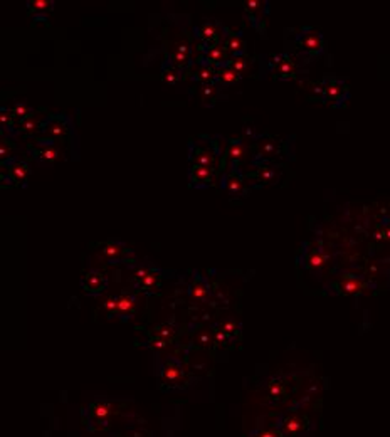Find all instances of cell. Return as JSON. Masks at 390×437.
<instances>
[{
    "instance_id": "1f68e13d",
    "label": "cell",
    "mask_w": 390,
    "mask_h": 437,
    "mask_svg": "<svg viewBox=\"0 0 390 437\" xmlns=\"http://www.w3.org/2000/svg\"><path fill=\"white\" fill-rule=\"evenodd\" d=\"M15 150V143L10 141L9 138L2 136V140H0V160H2V165H5V162L9 163L12 162V153H14Z\"/></svg>"
},
{
    "instance_id": "ba28073f",
    "label": "cell",
    "mask_w": 390,
    "mask_h": 437,
    "mask_svg": "<svg viewBox=\"0 0 390 437\" xmlns=\"http://www.w3.org/2000/svg\"><path fill=\"white\" fill-rule=\"evenodd\" d=\"M40 133H42V136L40 138H46V140H51V141H57L69 133V125L61 114H57V116L56 114H51L49 120L44 123Z\"/></svg>"
},
{
    "instance_id": "4dcf8cb0",
    "label": "cell",
    "mask_w": 390,
    "mask_h": 437,
    "mask_svg": "<svg viewBox=\"0 0 390 437\" xmlns=\"http://www.w3.org/2000/svg\"><path fill=\"white\" fill-rule=\"evenodd\" d=\"M229 66H231L239 76H242V74H246V72H248L251 63H249V59L244 54H241V56H232L231 61H229Z\"/></svg>"
},
{
    "instance_id": "44dd1931",
    "label": "cell",
    "mask_w": 390,
    "mask_h": 437,
    "mask_svg": "<svg viewBox=\"0 0 390 437\" xmlns=\"http://www.w3.org/2000/svg\"><path fill=\"white\" fill-rule=\"evenodd\" d=\"M7 173H9L12 178H14L15 185H26L31 170H29V165H27L26 162H22V160H12V162L7 163Z\"/></svg>"
},
{
    "instance_id": "d4e9b609",
    "label": "cell",
    "mask_w": 390,
    "mask_h": 437,
    "mask_svg": "<svg viewBox=\"0 0 390 437\" xmlns=\"http://www.w3.org/2000/svg\"><path fill=\"white\" fill-rule=\"evenodd\" d=\"M116 300H118V308L114 316H120V318L133 316L135 311H137V300L131 295H126V293H121L120 296H116Z\"/></svg>"
},
{
    "instance_id": "ee69618b",
    "label": "cell",
    "mask_w": 390,
    "mask_h": 437,
    "mask_svg": "<svg viewBox=\"0 0 390 437\" xmlns=\"http://www.w3.org/2000/svg\"><path fill=\"white\" fill-rule=\"evenodd\" d=\"M229 340H231V338H229L227 335H225L220 328L217 330L215 335H214V343H217V346H225Z\"/></svg>"
},
{
    "instance_id": "83f0119b",
    "label": "cell",
    "mask_w": 390,
    "mask_h": 437,
    "mask_svg": "<svg viewBox=\"0 0 390 437\" xmlns=\"http://www.w3.org/2000/svg\"><path fill=\"white\" fill-rule=\"evenodd\" d=\"M219 88H217V83H211V84H200L199 89V96L202 100L204 104H215V101L219 100Z\"/></svg>"
},
{
    "instance_id": "b9f144b4",
    "label": "cell",
    "mask_w": 390,
    "mask_h": 437,
    "mask_svg": "<svg viewBox=\"0 0 390 437\" xmlns=\"http://www.w3.org/2000/svg\"><path fill=\"white\" fill-rule=\"evenodd\" d=\"M167 345H168V341H165V340H162V338H157V336H151L150 338V341H148V346L150 348H153V350H165L167 348Z\"/></svg>"
},
{
    "instance_id": "7a4b0ae2",
    "label": "cell",
    "mask_w": 390,
    "mask_h": 437,
    "mask_svg": "<svg viewBox=\"0 0 390 437\" xmlns=\"http://www.w3.org/2000/svg\"><path fill=\"white\" fill-rule=\"evenodd\" d=\"M294 46L301 56H305L306 59H313L325 51V39L321 32H318L316 29L301 27L294 37Z\"/></svg>"
},
{
    "instance_id": "ffe728a7",
    "label": "cell",
    "mask_w": 390,
    "mask_h": 437,
    "mask_svg": "<svg viewBox=\"0 0 390 437\" xmlns=\"http://www.w3.org/2000/svg\"><path fill=\"white\" fill-rule=\"evenodd\" d=\"M222 46L231 56H241L246 52V42L242 39V35L227 31V29H225V34L222 37Z\"/></svg>"
},
{
    "instance_id": "7c38bea8",
    "label": "cell",
    "mask_w": 390,
    "mask_h": 437,
    "mask_svg": "<svg viewBox=\"0 0 390 437\" xmlns=\"http://www.w3.org/2000/svg\"><path fill=\"white\" fill-rule=\"evenodd\" d=\"M308 249H305V256H303V266L310 271H318L326 264L328 261V254L326 251L323 249L319 244L316 246H306Z\"/></svg>"
},
{
    "instance_id": "d6986e66",
    "label": "cell",
    "mask_w": 390,
    "mask_h": 437,
    "mask_svg": "<svg viewBox=\"0 0 390 437\" xmlns=\"http://www.w3.org/2000/svg\"><path fill=\"white\" fill-rule=\"evenodd\" d=\"M170 63L172 66L178 69V71H183V69L190 66L192 61H190V47H188V44L185 42L178 44V46L170 52Z\"/></svg>"
},
{
    "instance_id": "836d02e7",
    "label": "cell",
    "mask_w": 390,
    "mask_h": 437,
    "mask_svg": "<svg viewBox=\"0 0 390 437\" xmlns=\"http://www.w3.org/2000/svg\"><path fill=\"white\" fill-rule=\"evenodd\" d=\"M286 395V385L281 380H274L268 387V397L271 400H283Z\"/></svg>"
},
{
    "instance_id": "74e56055",
    "label": "cell",
    "mask_w": 390,
    "mask_h": 437,
    "mask_svg": "<svg viewBox=\"0 0 390 437\" xmlns=\"http://www.w3.org/2000/svg\"><path fill=\"white\" fill-rule=\"evenodd\" d=\"M180 72H182V71L175 69L174 66L163 67V71H162L163 83H167V84H170V86H175L177 83H178V79H180Z\"/></svg>"
},
{
    "instance_id": "f546056e",
    "label": "cell",
    "mask_w": 390,
    "mask_h": 437,
    "mask_svg": "<svg viewBox=\"0 0 390 437\" xmlns=\"http://www.w3.org/2000/svg\"><path fill=\"white\" fill-rule=\"evenodd\" d=\"M54 9L52 0H27V10L29 14H46Z\"/></svg>"
},
{
    "instance_id": "5b68a950",
    "label": "cell",
    "mask_w": 390,
    "mask_h": 437,
    "mask_svg": "<svg viewBox=\"0 0 390 437\" xmlns=\"http://www.w3.org/2000/svg\"><path fill=\"white\" fill-rule=\"evenodd\" d=\"M331 291L336 295L356 296V295H370L373 293V286L368 284L363 277H356L353 274L340 276L335 283H331Z\"/></svg>"
},
{
    "instance_id": "d590c367",
    "label": "cell",
    "mask_w": 390,
    "mask_h": 437,
    "mask_svg": "<svg viewBox=\"0 0 390 437\" xmlns=\"http://www.w3.org/2000/svg\"><path fill=\"white\" fill-rule=\"evenodd\" d=\"M14 120L15 118L10 109L2 106V108H0V128H2V132H5V130L12 132V130H14Z\"/></svg>"
},
{
    "instance_id": "f1b7e54d",
    "label": "cell",
    "mask_w": 390,
    "mask_h": 437,
    "mask_svg": "<svg viewBox=\"0 0 390 437\" xmlns=\"http://www.w3.org/2000/svg\"><path fill=\"white\" fill-rule=\"evenodd\" d=\"M251 177L256 178L257 182L271 183V182H274L278 178V171L274 170L273 167H269V165H261V167H257V168L252 171Z\"/></svg>"
},
{
    "instance_id": "60d3db41",
    "label": "cell",
    "mask_w": 390,
    "mask_h": 437,
    "mask_svg": "<svg viewBox=\"0 0 390 437\" xmlns=\"http://www.w3.org/2000/svg\"><path fill=\"white\" fill-rule=\"evenodd\" d=\"M116 308H118L116 298H108V300L103 303V311L108 314V316H114V314H116Z\"/></svg>"
},
{
    "instance_id": "52a82bcc",
    "label": "cell",
    "mask_w": 390,
    "mask_h": 437,
    "mask_svg": "<svg viewBox=\"0 0 390 437\" xmlns=\"http://www.w3.org/2000/svg\"><path fill=\"white\" fill-rule=\"evenodd\" d=\"M222 32H225V27L219 22H204L195 29V35L202 42V47H211L222 42Z\"/></svg>"
},
{
    "instance_id": "3957f363",
    "label": "cell",
    "mask_w": 390,
    "mask_h": 437,
    "mask_svg": "<svg viewBox=\"0 0 390 437\" xmlns=\"http://www.w3.org/2000/svg\"><path fill=\"white\" fill-rule=\"evenodd\" d=\"M269 71L276 79H298L301 74V63L288 52H279L269 57Z\"/></svg>"
},
{
    "instance_id": "8d00e7d4",
    "label": "cell",
    "mask_w": 390,
    "mask_h": 437,
    "mask_svg": "<svg viewBox=\"0 0 390 437\" xmlns=\"http://www.w3.org/2000/svg\"><path fill=\"white\" fill-rule=\"evenodd\" d=\"M207 284L204 283L200 277H195L194 284H192V298H194L195 301H202L205 300V296H207Z\"/></svg>"
},
{
    "instance_id": "30bf717a",
    "label": "cell",
    "mask_w": 390,
    "mask_h": 437,
    "mask_svg": "<svg viewBox=\"0 0 390 437\" xmlns=\"http://www.w3.org/2000/svg\"><path fill=\"white\" fill-rule=\"evenodd\" d=\"M49 116L51 114H47L46 109H35V111H32V114L29 118H26L24 121H19V132L24 133L26 136H32V134L39 133L40 130H42L44 123L49 120Z\"/></svg>"
},
{
    "instance_id": "8992f818",
    "label": "cell",
    "mask_w": 390,
    "mask_h": 437,
    "mask_svg": "<svg viewBox=\"0 0 390 437\" xmlns=\"http://www.w3.org/2000/svg\"><path fill=\"white\" fill-rule=\"evenodd\" d=\"M310 429V419L298 412H291L279 424V431L284 437H298Z\"/></svg>"
},
{
    "instance_id": "8fae6325",
    "label": "cell",
    "mask_w": 390,
    "mask_h": 437,
    "mask_svg": "<svg viewBox=\"0 0 390 437\" xmlns=\"http://www.w3.org/2000/svg\"><path fill=\"white\" fill-rule=\"evenodd\" d=\"M222 187L231 197H241V195H246L249 190H251L248 185H246L244 178L236 171V168L227 170V173H225L222 178Z\"/></svg>"
},
{
    "instance_id": "9a60e30c",
    "label": "cell",
    "mask_w": 390,
    "mask_h": 437,
    "mask_svg": "<svg viewBox=\"0 0 390 437\" xmlns=\"http://www.w3.org/2000/svg\"><path fill=\"white\" fill-rule=\"evenodd\" d=\"M190 182L192 187H209V185H214L215 182V171L209 167L199 165V163H192L190 167Z\"/></svg>"
},
{
    "instance_id": "5bb4252c",
    "label": "cell",
    "mask_w": 390,
    "mask_h": 437,
    "mask_svg": "<svg viewBox=\"0 0 390 437\" xmlns=\"http://www.w3.org/2000/svg\"><path fill=\"white\" fill-rule=\"evenodd\" d=\"M101 256L109 263H121V261H133V254L121 242H106L101 247Z\"/></svg>"
},
{
    "instance_id": "4fadbf2b",
    "label": "cell",
    "mask_w": 390,
    "mask_h": 437,
    "mask_svg": "<svg viewBox=\"0 0 390 437\" xmlns=\"http://www.w3.org/2000/svg\"><path fill=\"white\" fill-rule=\"evenodd\" d=\"M200 49H202V59L200 61L211 64V66H214L215 69L229 64V61H231V57H232L224 49L222 42L215 44V46H211V47H200Z\"/></svg>"
},
{
    "instance_id": "7bdbcfd3",
    "label": "cell",
    "mask_w": 390,
    "mask_h": 437,
    "mask_svg": "<svg viewBox=\"0 0 390 437\" xmlns=\"http://www.w3.org/2000/svg\"><path fill=\"white\" fill-rule=\"evenodd\" d=\"M254 437H284V436H283V432L279 431L278 427V429H262V431L257 432Z\"/></svg>"
},
{
    "instance_id": "f6af8a7d",
    "label": "cell",
    "mask_w": 390,
    "mask_h": 437,
    "mask_svg": "<svg viewBox=\"0 0 390 437\" xmlns=\"http://www.w3.org/2000/svg\"><path fill=\"white\" fill-rule=\"evenodd\" d=\"M209 343H211V336H209L207 333H202L199 336V345H202V346H207Z\"/></svg>"
},
{
    "instance_id": "e0dca14e",
    "label": "cell",
    "mask_w": 390,
    "mask_h": 437,
    "mask_svg": "<svg viewBox=\"0 0 390 437\" xmlns=\"http://www.w3.org/2000/svg\"><path fill=\"white\" fill-rule=\"evenodd\" d=\"M244 10L246 14L251 17V20L257 26V29L262 32L259 22L269 14V2L268 0H244Z\"/></svg>"
},
{
    "instance_id": "bcb514c9",
    "label": "cell",
    "mask_w": 390,
    "mask_h": 437,
    "mask_svg": "<svg viewBox=\"0 0 390 437\" xmlns=\"http://www.w3.org/2000/svg\"><path fill=\"white\" fill-rule=\"evenodd\" d=\"M244 136H249L251 140H254V138H256V133H254L252 126H244Z\"/></svg>"
},
{
    "instance_id": "cb8c5ba5",
    "label": "cell",
    "mask_w": 390,
    "mask_h": 437,
    "mask_svg": "<svg viewBox=\"0 0 390 437\" xmlns=\"http://www.w3.org/2000/svg\"><path fill=\"white\" fill-rule=\"evenodd\" d=\"M281 153V146L276 140L269 136H262L259 141L256 143V155L261 158H271L276 157V155Z\"/></svg>"
},
{
    "instance_id": "2e32d148",
    "label": "cell",
    "mask_w": 390,
    "mask_h": 437,
    "mask_svg": "<svg viewBox=\"0 0 390 437\" xmlns=\"http://www.w3.org/2000/svg\"><path fill=\"white\" fill-rule=\"evenodd\" d=\"M29 152H31L32 157H35L39 162L46 163V165H52V163L59 162L61 155H63L61 150L56 146V143H49V145H39V143H35V148L31 146Z\"/></svg>"
},
{
    "instance_id": "603a6c76",
    "label": "cell",
    "mask_w": 390,
    "mask_h": 437,
    "mask_svg": "<svg viewBox=\"0 0 390 437\" xmlns=\"http://www.w3.org/2000/svg\"><path fill=\"white\" fill-rule=\"evenodd\" d=\"M182 378H183V371H182V369H180L178 363L174 360H168L162 370V383L172 387V385H177V383L182 382Z\"/></svg>"
},
{
    "instance_id": "7dc6e473",
    "label": "cell",
    "mask_w": 390,
    "mask_h": 437,
    "mask_svg": "<svg viewBox=\"0 0 390 437\" xmlns=\"http://www.w3.org/2000/svg\"><path fill=\"white\" fill-rule=\"evenodd\" d=\"M382 231H384V239L385 240H390V224H387V226H385V224H382Z\"/></svg>"
},
{
    "instance_id": "f35d334b",
    "label": "cell",
    "mask_w": 390,
    "mask_h": 437,
    "mask_svg": "<svg viewBox=\"0 0 390 437\" xmlns=\"http://www.w3.org/2000/svg\"><path fill=\"white\" fill-rule=\"evenodd\" d=\"M153 336L162 338V340H165V341H172V340H174V336H175V330H174V326H170L167 323L160 325L153 330Z\"/></svg>"
},
{
    "instance_id": "6da1fadb",
    "label": "cell",
    "mask_w": 390,
    "mask_h": 437,
    "mask_svg": "<svg viewBox=\"0 0 390 437\" xmlns=\"http://www.w3.org/2000/svg\"><path fill=\"white\" fill-rule=\"evenodd\" d=\"M222 150H220L219 143L211 140V138H205V141H197V145H192L190 150V162L192 163H199V165L209 167L214 171L219 168H222L225 163V157H222Z\"/></svg>"
},
{
    "instance_id": "7402d4cb",
    "label": "cell",
    "mask_w": 390,
    "mask_h": 437,
    "mask_svg": "<svg viewBox=\"0 0 390 437\" xmlns=\"http://www.w3.org/2000/svg\"><path fill=\"white\" fill-rule=\"evenodd\" d=\"M215 71L217 69L211 64L204 63V61H197L194 66V74H192V79L199 81L200 84H211L215 83Z\"/></svg>"
},
{
    "instance_id": "ab89813d",
    "label": "cell",
    "mask_w": 390,
    "mask_h": 437,
    "mask_svg": "<svg viewBox=\"0 0 390 437\" xmlns=\"http://www.w3.org/2000/svg\"><path fill=\"white\" fill-rule=\"evenodd\" d=\"M239 326H237L236 323H234L232 320H225V321H222V323H220V330H222V332L227 335L229 338H234L236 336V333L239 332Z\"/></svg>"
},
{
    "instance_id": "484cf974",
    "label": "cell",
    "mask_w": 390,
    "mask_h": 437,
    "mask_svg": "<svg viewBox=\"0 0 390 437\" xmlns=\"http://www.w3.org/2000/svg\"><path fill=\"white\" fill-rule=\"evenodd\" d=\"M248 155V146L242 140H231L229 141V146L225 150V158L232 163V165H237L239 162H242Z\"/></svg>"
},
{
    "instance_id": "9c48e42d",
    "label": "cell",
    "mask_w": 390,
    "mask_h": 437,
    "mask_svg": "<svg viewBox=\"0 0 390 437\" xmlns=\"http://www.w3.org/2000/svg\"><path fill=\"white\" fill-rule=\"evenodd\" d=\"M160 283H162V276H160V272L155 271V269L138 268L137 272H135V284H137L140 289H143V291H148V293L158 291Z\"/></svg>"
},
{
    "instance_id": "ac0fdd59",
    "label": "cell",
    "mask_w": 390,
    "mask_h": 437,
    "mask_svg": "<svg viewBox=\"0 0 390 437\" xmlns=\"http://www.w3.org/2000/svg\"><path fill=\"white\" fill-rule=\"evenodd\" d=\"M81 286H83L86 295H100L106 288V277L105 274H101V272L91 271L83 277Z\"/></svg>"
},
{
    "instance_id": "e575fe53",
    "label": "cell",
    "mask_w": 390,
    "mask_h": 437,
    "mask_svg": "<svg viewBox=\"0 0 390 437\" xmlns=\"http://www.w3.org/2000/svg\"><path fill=\"white\" fill-rule=\"evenodd\" d=\"M9 109L12 111V114H14L15 120H19V121H24L26 118H29L32 114V108L29 104L22 103V101H20V103L12 104V108H9Z\"/></svg>"
},
{
    "instance_id": "4316f807",
    "label": "cell",
    "mask_w": 390,
    "mask_h": 437,
    "mask_svg": "<svg viewBox=\"0 0 390 437\" xmlns=\"http://www.w3.org/2000/svg\"><path fill=\"white\" fill-rule=\"evenodd\" d=\"M239 79H241V76L237 74V72L234 71V69L229 66V64L217 67V71H215V83L217 84H220V86H224V88H227V86H232V84L239 83Z\"/></svg>"
},
{
    "instance_id": "d6a6232c",
    "label": "cell",
    "mask_w": 390,
    "mask_h": 437,
    "mask_svg": "<svg viewBox=\"0 0 390 437\" xmlns=\"http://www.w3.org/2000/svg\"><path fill=\"white\" fill-rule=\"evenodd\" d=\"M109 412H111V409H109V405L105 402H94L93 405L89 407V414H91V417L96 420V422H100L101 419L108 417Z\"/></svg>"
},
{
    "instance_id": "277c9868",
    "label": "cell",
    "mask_w": 390,
    "mask_h": 437,
    "mask_svg": "<svg viewBox=\"0 0 390 437\" xmlns=\"http://www.w3.org/2000/svg\"><path fill=\"white\" fill-rule=\"evenodd\" d=\"M323 103L340 108L345 101L350 98V88L343 79L336 76H325L323 77Z\"/></svg>"
}]
</instances>
